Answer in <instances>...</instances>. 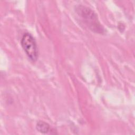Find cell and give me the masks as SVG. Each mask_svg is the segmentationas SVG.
<instances>
[{"label": "cell", "mask_w": 135, "mask_h": 135, "mask_svg": "<svg viewBox=\"0 0 135 135\" xmlns=\"http://www.w3.org/2000/svg\"><path fill=\"white\" fill-rule=\"evenodd\" d=\"M75 11L84 24L92 31L102 34L105 29L100 23L97 14L90 8L83 5L76 6Z\"/></svg>", "instance_id": "cell-1"}, {"label": "cell", "mask_w": 135, "mask_h": 135, "mask_svg": "<svg viewBox=\"0 0 135 135\" xmlns=\"http://www.w3.org/2000/svg\"><path fill=\"white\" fill-rule=\"evenodd\" d=\"M21 43L28 57L32 61H36L38 56L37 46L34 37L29 33H25L22 37Z\"/></svg>", "instance_id": "cell-2"}, {"label": "cell", "mask_w": 135, "mask_h": 135, "mask_svg": "<svg viewBox=\"0 0 135 135\" xmlns=\"http://www.w3.org/2000/svg\"><path fill=\"white\" fill-rule=\"evenodd\" d=\"M36 130L43 134L51 133L55 134V130L50 124L43 121H38L36 125Z\"/></svg>", "instance_id": "cell-3"}]
</instances>
